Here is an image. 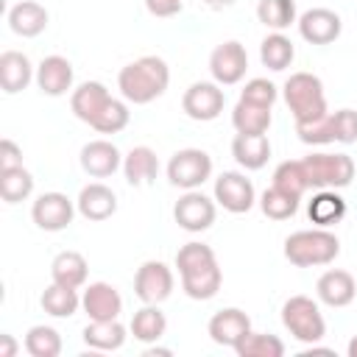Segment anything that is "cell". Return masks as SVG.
I'll list each match as a JSON object with an SVG mask.
<instances>
[{"mask_svg":"<svg viewBox=\"0 0 357 357\" xmlns=\"http://www.w3.org/2000/svg\"><path fill=\"white\" fill-rule=\"evenodd\" d=\"M176 268L181 276V287L190 298L195 301H209L212 296H218L223 273L218 268L215 251L206 243H184L176 254Z\"/></svg>","mask_w":357,"mask_h":357,"instance_id":"1","label":"cell"},{"mask_svg":"<svg viewBox=\"0 0 357 357\" xmlns=\"http://www.w3.org/2000/svg\"><path fill=\"white\" fill-rule=\"evenodd\" d=\"M167 84H170V67L159 56H142V59L126 64L117 75L120 95L134 106L162 98Z\"/></svg>","mask_w":357,"mask_h":357,"instance_id":"2","label":"cell"},{"mask_svg":"<svg viewBox=\"0 0 357 357\" xmlns=\"http://www.w3.org/2000/svg\"><path fill=\"white\" fill-rule=\"evenodd\" d=\"M340 254V240L329 229H301L293 231L284 240V257L296 268H315V265H329Z\"/></svg>","mask_w":357,"mask_h":357,"instance_id":"3","label":"cell"},{"mask_svg":"<svg viewBox=\"0 0 357 357\" xmlns=\"http://www.w3.org/2000/svg\"><path fill=\"white\" fill-rule=\"evenodd\" d=\"M282 95H284V103H287V109H290V114H293L296 123H304V120H312V117L326 114L324 84L312 73H293L284 81Z\"/></svg>","mask_w":357,"mask_h":357,"instance_id":"4","label":"cell"},{"mask_svg":"<svg viewBox=\"0 0 357 357\" xmlns=\"http://www.w3.org/2000/svg\"><path fill=\"white\" fill-rule=\"evenodd\" d=\"M301 167L315 190H343L354 178V159L349 153H310L301 159Z\"/></svg>","mask_w":357,"mask_h":357,"instance_id":"5","label":"cell"},{"mask_svg":"<svg viewBox=\"0 0 357 357\" xmlns=\"http://www.w3.org/2000/svg\"><path fill=\"white\" fill-rule=\"evenodd\" d=\"M282 324L298 343L312 346L326 335V321L321 315V307L310 296H290L282 304Z\"/></svg>","mask_w":357,"mask_h":357,"instance_id":"6","label":"cell"},{"mask_svg":"<svg viewBox=\"0 0 357 357\" xmlns=\"http://www.w3.org/2000/svg\"><path fill=\"white\" fill-rule=\"evenodd\" d=\"M212 176V156L201 148H181L167 162V181L181 190H198Z\"/></svg>","mask_w":357,"mask_h":357,"instance_id":"7","label":"cell"},{"mask_svg":"<svg viewBox=\"0 0 357 357\" xmlns=\"http://www.w3.org/2000/svg\"><path fill=\"white\" fill-rule=\"evenodd\" d=\"M223 103H226V95H223L220 84H215V81H195L187 86V92L181 98L184 114L198 123L215 120L223 112Z\"/></svg>","mask_w":357,"mask_h":357,"instance_id":"8","label":"cell"},{"mask_svg":"<svg viewBox=\"0 0 357 357\" xmlns=\"http://www.w3.org/2000/svg\"><path fill=\"white\" fill-rule=\"evenodd\" d=\"M245 70H248V53L237 39L218 45L209 56V73H212L215 84H220V86L240 84L245 78Z\"/></svg>","mask_w":357,"mask_h":357,"instance_id":"9","label":"cell"},{"mask_svg":"<svg viewBox=\"0 0 357 357\" xmlns=\"http://www.w3.org/2000/svg\"><path fill=\"white\" fill-rule=\"evenodd\" d=\"M215 201L226 212L243 215V212H248L257 204V192H254L251 178H245L237 170H226V173H220L215 178Z\"/></svg>","mask_w":357,"mask_h":357,"instance_id":"10","label":"cell"},{"mask_svg":"<svg viewBox=\"0 0 357 357\" xmlns=\"http://www.w3.org/2000/svg\"><path fill=\"white\" fill-rule=\"evenodd\" d=\"M134 293L142 304H162L173 293V271L159 259L142 262L134 276Z\"/></svg>","mask_w":357,"mask_h":357,"instance_id":"11","label":"cell"},{"mask_svg":"<svg viewBox=\"0 0 357 357\" xmlns=\"http://www.w3.org/2000/svg\"><path fill=\"white\" fill-rule=\"evenodd\" d=\"M173 218L184 231H206L215 223V198H206L198 190H187L173 206Z\"/></svg>","mask_w":357,"mask_h":357,"instance_id":"12","label":"cell"},{"mask_svg":"<svg viewBox=\"0 0 357 357\" xmlns=\"http://www.w3.org/2000/svg\"><path fill=\"white\" fill-rule=\"evenodd\" d=\"M75 204L64 195V192H42L33 206H31V218L33 223L42 229V231H61L73 223V215H75Z\"/></svg>","mask_w":357,"mask_h":357,"instance_id":"13","label":"cell"},{"mask_svg":"<svg viewBox=\"0 0 357 357\" xmlns=\"http://www.w3.org/2000/svg\"><path fill=\"white\" fill-rule=\"evenodd\" d=\"M81 310L89 321H114L123 312V298L109 282H89L81 293Z\"/></svg>","mask_w":357,"mask_h":357,"instance_id":"14","label":"cell"},{"mask_svg":"<svg viewBox=\"0 0 357 357\" xmlns=\"http://www.w3.org/2000/svg\"><path fill=\"white\" fill-rule=\"evenodd\" d=\"M206 332H209L212 343L237 349V343L251 332V318L243 310H237V307H226V310H218L209 318Z\"/></svg>","mask_w":357,"mask_h":357,"instance_id":"15","label":"cell"},{"mask_svg":"<svg viewBox=\"0 0 357 357\" xmlns=\"http://www.w3.org/2000/svg\"><path fill=\"white\" fill-rule=\"evenodd\" d=\"M340 31H343V22L329 8H310L298 17V33L310 45H329L340 36Z\"/></svg>","mask_w":357,"mask_h":357,"instance_id":"16","label":"cell"},{"mask_svg":"<svg viewBox=\"0 0 357 357\" xmlns=\"http://www.w3.org/2000/svg\"><path fill=\"white\" fill-rule=\"evenodd\" d=\"M120 165H123V156H120L117 145L109 139H92L81 148V167H84V173H89L95 178L112 176Z\"/></svg>","mask_w":357,"mask_h":357,"instance_id":"17","label":"cell"},{"mask_svg":"<svg viewBox=\"0 0 357 357\" xmlns=\"http://www.w3.org/2000/svg\"><path fill=\"white\" fill-rule=\"evenodd\" d=\"M315 293H318V301H324L326 307H346L357 296V282L349 271L332 268V271L321 273V279L315 284Z\"/></svg>","mask_w":357,"mask_h":357,"instance_id":"18","label":"cell"},{"mask_svg":"<svg viewBox=\"0 0 357 357\" xmlns=\"http://www.w3.org/2000/svg\"><path fill=\"white\" fill-rule=\"evenodd\" d=\"M36 86L50 95H67V89H73V64L64 56H45L36 67Z\"/></svg>","mask_w":357,"mask_h":357,"instance_id":"19","label":"cell"},{"mask_svg":"<svg viewBox=\"0 0 357 357\" xmlns=\"http://www.w3.org/2000/svg\"><path fill=\"white\" fill-rule=\"evenodd\" d=\"M109 100H112V95H109V89H106L100 81H84V84H78V86L73 89L70 109H73V114H75L78 120H84V123L92 126Z\"/></svg>","mask_w":357,"mask_h":357,"instance_id":"20","label":"cell"},{"mask_svg":"<svg viewBox=\"0 0 357 357\" xmlns=\"http://www.w3.org/2000/svg\"><path fill=\"white\" fill-rule=\"evenodd\" d=\"M75 206L86 220H106L117 212V195L106 184L92 181V184L81 187V192L75 198Z\"/></svg>","mask_w":357,"mask_h":357,"instance_id":"21","label":"cell"},{"mask_svg":"<svg viewBox=\"0 0 357 357\" xmlns=\"http://www.w3.org/2000/svg\"><path fill=\"white\" fill-rule=\"evenodd\" d=\"M8 28L22 39H33L47 28V8L36 0H20L8 11Z\"/></svg>","mask_w":357,"mask_h":357,"instance_id":"22","label":"cell"},{"mask_svg":"<svg viewBox=\"0 0 357 357\" xmlns=\"http://www.w3.org/2000/svg\"><path fill=\"white\" fill-rule=\"evenodd\" d=\"M33 64L25 53L20 50H6L0 56V86L6 95H17L22 92L31 81H33Z\"/></svg>","mask_w":357,"mask_h":357,"instance_id":"23","label":"cell"},{"mask_svg":"<svg viewBox=\"0 0 357 357\" xmlns=\"http://www.w3.org/2000/svg\"><path fill=\"white\" fill-rule=\"evenodd\" d=\"M231 156L245 170H259L268 165L271 142L265 134H237L231 139Z\"/></svg>","mask_w":357,"mask_h":357,"instance_id":"24","label":"cell"},{"mask_svg":"<svg viewBox=\"0 0 357 357\" xmlns=\"http://www.w3.org/2000/svg\"><path fill=\"white\" fill-rule=\"evenodd\" d=\"M123 173H126V181L131 187L151 184L159 173V159L148 145H137L123 156Z\"/></svg>","mask_w":357,"mask_h":357,"instance_id":"25","label":"cell"},{"mask_svg":"<svg viewBox=\"0 0 357 357\" xmlns=\"http://www.w3.org/2000/svg\"><path fill=\"white\" fill-rule=\"evenodd\" d=\"M343 215H346V201L337 195V190H318L307 204V218L321 229L340 223Z\"/></svg>","mask_w":357,"mask_h":357,"instance_id":"26","label":"cell"},{"mask_svg":"<svg viewBox=\"0 0 357 357\" xmlns=\"http://www.w3.org/2000/svg\"><path fill=\"white\" fill-rule=\"evenodd\" d=\"M84 343L95 351H117L126 343V326L114 321H89L84 326Z\"/></svg>","mask_w":357,"mask_h":357,"instance_id":"27","label":"cell"},{"mask_svg":"<svg viewBox=\"0 0 357 357\" xmlns=\"http://www.w3.org/2000/svg\"><path fill=\"white\" fill-rule=\"evenodd\" d=\"M86 259L78 251H59L50 262V279L64 287H81L86 282Z\"/></svg>","mask_w":357,"mask_h":357,"instance_id":"28","label":"cell"},{"mask_svg":"<svg viewBox=\"0 0 357 357\" xmlns=\"http://www.w3.org/2000/svg\"><path fill=\"white\" fill-rule=\"evenodd\" d=\"M231 126L237 134H268L271 128V106H257L248 100H237L231 109Z\"/></svg>","mask_w":357,"mask_h":357,"instance_id":"29","label":"cell"},{"mask_svg":"<svg viewBox=\"0 0 357 357\" xmlns=\"http://www.w3.org/2000/svg\"><path fill=\"white\" fill-rule=\"evenodd\" d=\"M167 329V318L159 310V304H145L131 318V335L139 343H156Z\"/></svg>","mask_w":357,"mask_h":357,"instance_id":"30","label":"cell"},{"mask_svg":"<svg viewBox=\"0 0 357 357\" xmlns=\"http://www.w3.org/2000/svg\"><path fill=\"white\" fill-rule=\"evenodd\" d=\"M39 304H42V310H45L47 315H53V318H70V315L78 312L81 296H78L75 287H64V284L53 282L50 287H45Z\"/></svg>","mask_w":357,"mask_h":357,"instance_id":"31","label":"cell"},{"mask_svg":"<svg viewBox=\"0 0 357 357\" xmlns=\"http://www.w3.org/2000/svg\"><path fill=\"white\" fill-rule=\"evenodd\" d=\"M293 56H296V47H293V42H290L282 31L268 33V36L262 39V45H259V59H262V64H265L268 70H273V73L287 70L290 61H293Z\"/></svg>","mask_w":357,"mask_h":357,"instance_id":"32","label":"cell"},{"mask_svg":"<svg viewBox=\"0 0 357 357\" xmlns=\"http://www.w3.org/2000/svg\"><path fill=\"white\" fill-rule=\"evenodd\" d=\"M257 20L271 31H284L296 22V3L293 0H259Z\"/></svg>","mask_w":357,"mask_h":357,"instance_id":"33","label":"cell"},{"mask_svg":"<svg viewBox=\"0 0 357 357\" xmlns=\"http://www.w3.org/2000/svg\"><path fill=\"white\" fill-rule=\"evenodd\" d=\"M33 192V176L20 165L0 170V195L6 204H20Z\"/></svg>","mask_w":357,"mask_h":357,"instance_id":"34","label":"cell"},{"mask_svg":"<svg viewBox=\"0 0 357 357\" xmlns=\"http://www.w3.org/2000/svg\"><path fill=\"white\" fill-rule=\"evenodd\" d=\"M25 351L31 357H59L61 354V335L53 326L36 324L25 335Z\"/></svg>","mask_w":357,"mask_h":357,"instance_id":"35","label":"cell"},{"mask_svg":"<svg viewBox=\"0 0 357 357\" xmlns=\"http://www.w3.org/2000/svg\"><path fill=\"white\" fill-rule=\"evenodd\" d=\"M273 187H279L282 192L293 195L301 201V195L310 190L307 184V176H304V167H301V159H287L282 162L276 170H273Z\"/></svg>","mask_w":357,"mask_h":357,"instance_id":"36","label":"cell"},{"mask_svg":"<svg viewBox=\"0 0 357 357\" xmlns=\"http://www.w3.org/2000/svg\"><path fill=\"white\" fill-rule=\"evenodd\" d=\"M234 351L240 357H282L284 354V343L276 335H268V332H248L237 343Z\"/></svg>","mask_w":357,"mask_h":357,"instance_id":"37","label":"cell"},{"mask_svg":"<svg viewBox=\"0 0 357 357\" xmlns=\"http://www.w3.org/2000/svg\"><path fill=\"white\" fill-rule=\"evenodd\" d=\"M259 209H262L271 220H287V218L296 215L298 198H293V195H287V192H282L279 187L271 184V187L259 195Z\"/></svg>","mask_w":357,"mask_h":357,"instance_id":"38","label":"cell"},{"mask_svg":"<svg viewBox=\"0 0 357 357\" xmlns=\"http://www.w3.org/2000/svg\"><path fill=\"white\" fill-rule=\"evenodd\" d=\"M128 120H131L128 106H126L123 100L112 98V100L103 106V112L98 114V120L92 123V128L100 131V134H117V131H123V128L128 126Z\"/></svg>","mask_w":357,"mask_h":357,"instance_id":"39","label":"cell"},{"mask_svg":"<svg viewBox=\"0 0 357 357\" xmlns=\"http://www.w3.org/2000/svg\"><path fill=\"white\" fill-rule=\"evenodd\" d=\"M296 134L304 145H326V142H335V134H332V117L329 112L321 114V117H312V120H304V123H296Z\"/></svg>","mask_w":357,"mask_h":357,"instance_id":"40","label":"cell"},{"mask_svg":"<svg viewBox=\"0 0 357 357\" xmlns=\"http://www.w3.org/2000/svg\"><path fill=\"white\" fill-rule=\"evenodd\" d=\"M276 98H279V89L268 78H251L240 92V100H248V103H257V106H273Z\"/></svg>","mask_w":357,"mask_h":357,"instance_id":"41","label":"cell"},{"mask_svg":"<svg viewBox=\"0 0 357 357\" xmlns=\"http://www.w3.org/2000/svg\"><path fill=\"white\" fill-rule=\"evenodd\" d=\"M329 117H332L335 142H343V145L357 142V112L354 109H337V112H329Z\"/></svg>","mask_w":357,"mask_h":357,"instance_id":"42","label":"cell"},{"mask_svg":"<svg viewBox=\"0 0 357 357\" xmlns=\"http://www.w3.org/2000/svg\"><path fill=\"white\" fill-rule=\"evenodd\" d=\"M22 165V148L14 139H0V170L20 167Z\"/></svg>","mask_w":357,"mask_h":357,"instance_id":"43","label":"cell"},{"mask_svg":"<svg viewBox=\"0 0 357 357\" xmlns=\"http://www.w3.org/2000/svg\"><path fill=\"white\" fill-rule=\"evenodd\" d=\"M181 6H184V0H145L148 14H153V17H173L181 11Z\"/></svg>","mask_w":357,"mask_h":357,"instance_id":"44","label":"cell"},{"mask_svg":"<svg viewBox=\"0 0 357 357\" xmlns=\"http://www.w3.org/2000/svg\"><path fill=\"white\" fill-rule=\"evenodd\" d=\"M17 354V343L11 335H0V357H14Z\"/></svg>","mask_w":357,"mask_h":357,"instance_id":"45","label":"cell"},{"mask_svg":"<svg viewBox=\"0 0 357 357\" xmlns=\"http://www.w3.org/2000/svg\"><path fill=\"white\" fill-rule=\"evenodd\" d=\"M346 354H349V357H357V335L349 340V346H346Z\"/></svg>","mask_w":357,"mask_h":357,"instance_id":"46","label":"cell"},{"mask_svg":"<svg viewBox=\"0 0 357 357\" xmlns=\"http://www.w3.org/2000/svg\"><path fill=\"white\" fill-rule=\"evenodd\" d=\"M206 3H209V6H231L234 0H206Z\"/></svg>","mask_w":357,"mask_h":357,"instance_id":"47","label":"cell"}]
</instances>
